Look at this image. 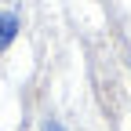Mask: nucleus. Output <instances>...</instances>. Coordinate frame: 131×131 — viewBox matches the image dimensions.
<instances>
[{"mask_svg":"<svg viewBox=\"0 0 131 131\" xmlns=\"http://www.w3.org/2000/svg\"><path fill=\"white\" fill-rule=\"evenodd\" d=\"M15 33H18V18H15V15H4V18H0V51L11 47Z\"/></svg>","mask_w":131,"mask_h":131,"instance_id":"1","label":"nucleus"}]
</instances>
